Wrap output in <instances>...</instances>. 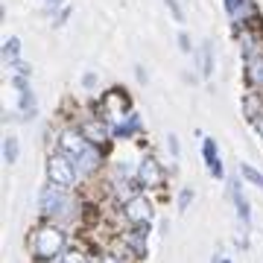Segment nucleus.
Returning <instances> with one entry per match:
<instances>
[{"instance_id":"obj_1","label":"nucleus","mask_w":263,"mask_h":263,"mask_svg":"<svg viewBox=\"0 0 263 263\" xmlns=\"http://www.w3.org/2000/svg\"><path fill=\"white\" fill-rule=\"evenodd\" d=\"M70 246V231L56 222L38 219L35 226L27 231V254L32 263H44V260H56L67 252Z\"/></svg>"},{"instance_id":"obj_2","label":"nucleus","mask_w":263,"mask_h":263,"mask_svg":"<svg viewBox=\"0 0 263 263\" xmlns=\"http://www.w3.org/2000/svg\"><path fill=\"white\" fill-rule=\"evenodd\" d=\"M240 56H243V82L249 91H263V32L240 29Z\"/></svg>"},{"instance_id":"obj_3","label":"nucleus","mask_w":263,"mask_h":263,"mask_svg":"<svg viewBox=\"0 0 263 263\" xmlns=\"http://www.w3.org/2000/svg\"><path fill=\"white\" fill-rule=\"evenodd\" d=\"M44 173H47V181H53V184H59V187L82 190V179H79L73 161L67 158L65 152L50 149L47 152V161H44Z\"/></svg>"},{"instance_id":"obj_4","label":"nucleus","mask_w":263,"mask_h":263,"mask_svg":"<svg viewBox=\"0 0 263 263\" xmlns=\"http://www.w3.org/2000/svg\"><path fill=\"white\" fill-rule=\"evenodd\" d=\"M94 108L103 114L105 120L111 123V126H114V123H120L126 114L135 111L129 91H126V88H120V85H111V88H105L103 94H100V100H97Z\"/></svg>"},{"instance_id":"obj_5","label":"nucleus","mask_w":263,"mask_h":263,"mask_svg":"<svg viewBox=\"0 0 263 263\" xmlns=\"http://www.w3.org/2000/svg\"><path fill=\"white\" fill-rule=\"evenodd\" d=\"M73 123L82 129V135L88 138V143H94V146H100V149L111 152V146H114V126L105 120L97 108L91 114H85V117H76Z\"/></svg>"},{"instance_id":"obj_6","label":"nucleus","mask_w":263,"mask_h":263,"mask_svg":"<svg viewBox=\"0 0 263 263\" xmlns=\"http://www.w3.org/2000/svg\"><path fill=\"white\" fill-rule=\"evenodd\" d=\"M73 190L59 187L53 181H44L41 190H38V219H47V222H56L59 214L65 211V205L70 202Z\"/></svg>"},{"instance_id":"obj_7","label":"nucleus","mask_w":263,"mask_h":263,"mask_svg":"<svg viewBox=\"0 0 263 263\" xmlns=\"http://www.w3.org/2000/svg\"><path fill=\"white\" fill-rule=\"evenodd\" d=\"M167 176L170 170L161 164V158L155 152H143L141 158H138V184H141L143 193H155L167 184Z\"/></svg>"},{"instance_id":"obj_8","label":"nucleus","mask_w":263,"mask_h":263,"mask_svg":"<svg viewBox=\"0 0 263 263\" xmlns=\"http://www.w3.org/2000/svg\"><path fill=\"white\" fill-rule=\"evenodd\" d=\"M117 219L126 226H143V222H152L155 219V202H152V193H135L129 202H123L117 208Z\"/></svg>"},{"instance_id":"obj_9","label":"nucleus","mask_w":263,"mask_h":263,"mask_svg":"<svg viewBox=\"0 0 263 263\" xmlns=\"http://www.w3.org/2000/svg\"><path fill=\"white\" fill-rule=\"evenodd\" d=\"M226 3V12L231 15V24H234V32L240 29H260L263 18H260V6L254 0H222Z\"/></svg>"},{"instance_id":"obj_10","label":"nucleus","mask_w":263,"mask_h":263,"mask_svg":"<svg viewBox=\"0 0 263 263\" xmlns=\"http://www.w3.org/2000/svg\"><path fill=\"white\" fill-rule=\"evenodd\" d=\"M88 146H91V143H88V138L82 135V129H79L73 120H65L56 129V146H53V149L65 152L67 158H79Z\"/></svg>"},{"instance_id":"obj_11","label":"nucleus","mask_w":263,"mask_h":263,"mask_svg":"<svg viewBox=\"0 0 263 263\" xmlns=\"http://www.w3.org/2000/svg\"><path fill=\"white\" fill-rule=\"evenodd\" d=\"M12 88H15V94H18V120L21 123L35 120L38 100H35L32 85H29V76H12Z\"/></svg>"},{"instance_id":"obj_12","label":"nucleus","mask_w":263,"mask_h":263,"mask_svg":"<svg viewBox=\"0 0 263 263\" xmlns=\"http://www.w3.org/2000/svg\"><path fill=\"white\" fill-rule=\"evenodd\" d=\"M228 193H231V202H234V211L237 216H240V222H243V228L252 226V205H249V199H246L243 193V176L240 179H228Z\"/></svg>"},{"instance_id":"obj_13","label":"nucleus","mask_w":263,"mask_h":263,"mask_svg":"<svg viewBox=\"0 0 263 263\" xmlns=\"http://www.w3.org/2000/svg\"><path fill=\"white\" fill-rule=\"evenodd\" d=\"M202 161H205L208 173L214 176V179H226V164L219 158V146H216L214 138H202Z\"/></svg>"},{"instance_id":"obj_14","label":"nucleus","mask_w":263,"mask_h":263,"mask_svg":"<svg viewBox=\"0 0 263 263\" xmlns=\"http://www.w3.org/2000/svg\"><path fill=\"white\" fill-rule=\"evenodd\" d=\"M138 135H143V117H141L138 108H135L132 114H126L120 123H114V138L132 141V138H138Z\"/></svg>"},{"instance_id":"obj_15","label":"nucleus","mask_w":263,"mask_h":263,"mask_svg":"<svg viewBox=\"0 0 263 263\" xmlns=\"http://www.w3.org/2000/svg\"><path fill=\"white\" fill-rule=\"evenodd\" d=\"M196 65H199V73H202V79H211L214 76V44L211 41H202V47L196 50Z\"/></svg>"},{"instance_id":"obj_16","label":"nucleus","mask_w":263,"mask_h":263,"mask_svg":"<svg viewBox=\"0 0 263 263\" xmlns=\"http://www.w3.org/2000/svg\"><path fill=\"white\" fill-rule=\"evenodd\" d=\"M94 257H97V254H91L85 246L70 243V246H67V252L62 254V263H94Z\"/></svg>"},{"instance_id":"obj_17","label":"nucleus","mask_w":263,"mask_h":263,"mask_svg":"<svg viewBox=\"0 0 263 263\" xmlns=\"http://www.w3.org/2000/svg\"><path fill=\"white\" fill-rule=\"evenodd\" d=\"M18 158H21V141H18V135H6V138H3V161H6V164H18Z\"/></svg>"},{"instance_id":"obj_18","label":"nucleus","mask_w":263,"mask_h":263,"mask_svg":"<svg viewBox=\"0 0 263 263\" xmlns=\"http://www.w3.org/2000/svg\"><path fill=\"white\" fill-rule=\"evenodd\" d=\"M240 176H243V181H249V184H254L257 190H263V173L257 167H252V164H240Z\"/></svg>"},{"instance_id":"obj_19","label":"nucleus","mask_w":263,"mask_h":263,"mask_svg":"<svg viewBox=\"0 0 263 263\" xmlns=\"http://www.w3.org/2000/svg\"><path fill=\"white\" fill-rule=\"evenodd\" d=\"M21 56V38H6V41H3V62H6V65H9L12 59H18Z\"/></svg>"},{"instance_id":"obj_20","label":"nucleus","mask_w":263,"mask_h":263,"mask_svg":"<svg viewBox=\"0 0 263 263\" xmlns=\"http://www.w3.org/2000/svg\"><path fill=\"white\" fill-rule=\"evenodd\" d=\"M190 202H193V187H181L179 199H176V208H179V214H184V211H187Z\"/></svg>"},{"instance_id":"obj_21","label":"nucleus","mask_w":263,"mask_h":263,"mask_svg":"<svg viewBox=\"0 0 263 263\" xmlns=\"http://www.w3.org/2000/svg\"><path fill=\"white\" fill-rule=\"evenodd\" d=\"M164 6L170 9L173 21H179V24H184V18H187V15H184V9H181V3H179V0H164Z\"/></svg>"},{"instance_id":"obj_22","label":"nucleus","mask_w":263,"mask_h":263,"mask_svg":"<svg viewBox=\"0 0 263 263\" xmlns=\"http://www.w3.org/2000/svg\"><path fill=\"white\" fill-rule=\"evenodd\" d=\"M176 44H179V50L184 53V56H190V53H193V41H190V32H179V35H176Z\"/></svg>"},{"instance_id":"obj_23","label":"nucleus","mask_w":263,"mask_h":263,"mask_svg":"<svg viewBox=\"0 0 263 263\" xmlns=\"http://www.w3.org/2000/svg\"><path fill=\"white\" fill-rule=\"evenodd\" d=\"M167 146H170V158L179 161V155H181V143H179V138H176L173 132H167Z\"/></svg>"},{"instance_id":"obj_24","label":"nucleus","mask_w":263,"mask_h":263,"mask_svg":"<svg viewBox=\"0 0 263 263\" xmlns=\"http://www.w3.org/2000/svg\"><path fill=\"white\" fill-rule=\"evenodd\" d=\"M97 85H100V76H97L94 70H88V73L82 76V88H85V91H94Z\"/></svg>"},{"instance_id":"obj_25","label":"nucleus","mask_w":263,"mask_h":263,"mask_svg":"<svg viewBox=\"0 0 263 263\" xmlns=\"http://www.w3.org/2000/svg\"><path fill=\"white\" fill-rule=\"evenodd\" d=\"M135 79H138L141 85L149 82V73H146V67H143V65H135Z\"/></svg>"},{"instance_id":"obj_26","label":"nucleus","mask_w":263,"mask_h":263,"mask_svg":"<svg viewBox=\"0 0 263 263\" xmlns=\"http://www.w3.org/2000/svg\"><path fill=\"white\" fill-rule=\"evenodd\" d=\"M70 12H73L70 6H65V9L59 12V15H56V27H62V24H67V18H70Z\"/></svg>"},{"instance_id":"obj_27","label":"nucleus","mask_w":263,"mask_h":263,"mask_svg":"<svg viewBox=\"0 0 263 263\" xmlns=\"http://www.w3.org/2000/svg\"><path fill=\"white\" fill-rule=\"evenodd\" d=\"M252 129L257 132V138H260V141H263V117H257V120L252 123Z\"/></svg>"},{"instance_id":"obj_28","label":"nucleus","mask_w":263,"mask_h":263,"mask_svg":"<svg viewBox=\"0 0 263 263\" xmlns=\"http://www.w3.org/2000/svg\"><path fill=\"white\" fill-rule=\"evenodd\" d=\"M44 263H62V257H56V260H44Z\"/></svg>"},{"instance_id":"obj_29","label":"nucleus","mask_w":263,"mask_h":263,"mask_svg":"<svg viewBox=\"0 0 263 263\" xmlns=\"http://www.w3.org/2000/svg\"><path fill=\"white\" fill-rule=\"evenodd\" d=\"M44 3H47V0H44Z\"/></svg>"}]
</instances>
